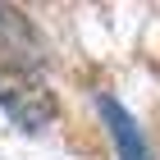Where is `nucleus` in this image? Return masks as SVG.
<instances>
[{"label": "nucleus", "instance_id": "nucleus-1", "mask_svg": "<svg viewBox=\"0 0 160 160\" xmlns=\"http://www.w3.org/2000/svg\"><path fill=\"white\" fill-rule=\"evenodd\" d=\"M0 110L9 114L18 128L41 133V128H50V123H55L60 101H55V92H50V87L41 82V78L32 73L23 60L0 55Z\"/></svg>", "mask_w": 160, "mask_h": 160}, {"label": "nucleus", "instance_id": "nucleus-2", "mask_svg": "<svg viewBox=\"0 0 160 160\" xmlns=\"http://www.w3.org/2000/svg\"><path fill=\"white\" fill-rule=\"evenodd\" d=\"M101 119H105V128H110V137H114L119 160H151V151H147V142H142V133H137L133 114L123 110L114 96H101Z\"/></svg>", "mask_w": 160, "mask_h": 160}]
</instances>
